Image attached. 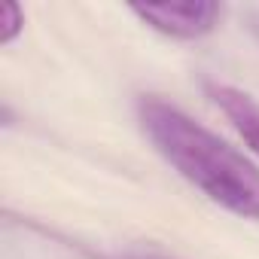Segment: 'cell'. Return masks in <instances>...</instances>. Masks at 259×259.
Returning <instances> with one entry per match:
<instances>
[{
    "label": "cell",
    "instance_id": "obj_2",
    "mask_svg": "<svg viewBox=\"0 0 259 259\" xmlns=\"http://www.w3.org/2000/svg\"><path fill=\"white\" fill-rule=\"evenodd\" d=\"M135 16L174 40H198L210 34L223 16V7L207 0H183V4H147L135 7Z\"/></svg>",
    "mask_w": 259,
    "mask_h": 259
},
{
    "label": "cell",
    "instance_id": "obj_3",
    "mask_svg": "<svg viewBox=\"0 0 259 259\" xmlns=\"http://www.w3.org/2000/svg\"><path fill=\"white\" fill-rule=\"evenodd\" d=\"M210 98L235 125V132L244 138V144L259 156V101L226 82H210Z\"/></svg>",
    "mask_w": 259,
    "mask_h": 259
},
{
    "label": "cell",
    "instance_id": "obj_4",
    "mask_svg": "<svg viewBox=\"0 0 259 259\" xmlns=\"http://www.w3.org/2000/svg\"><path fill=\"white\" fill-rule=\"evenodd\" d=\"M22 25H25L22 7L13 4V0H4V4H0V40H4V43L16 40V34L22 31Z\"/></svg>",
    "mask_w": 259,
    "mask_h": 259
},
{
    "label": "cell",
    "instance_id": "obj_5",
    "mask_svg": "<svg viewBox=\"0 0 259 259\" xmlns=\"http://www.w3.org/2000/svg\"><path fill=\"white\" fill-rule=\"evenodd\" d=\"M113 259H171V256H159V253H119Z\"/></svg>",
    "mask_w": 259,
    "mask_h": 259
},
{
    "label": "cell",
    "instance_id": "obj_1",
    "mask_svg": "<svg viewBox=\"0 0 259 259\" xmlns=\"http://www.w3.org/2000/svg\"><path fill=\"white\" fill-rule=\"evenodd\" d=\"M138 116L147 138L156 150L210 201L244 217L259 220V168L247 162L235 147L177 104H168L156 95H144L138 101Z\"/></svg>",
    "mask_w": 259,
    "mask_h": 259
}]
</instances>
